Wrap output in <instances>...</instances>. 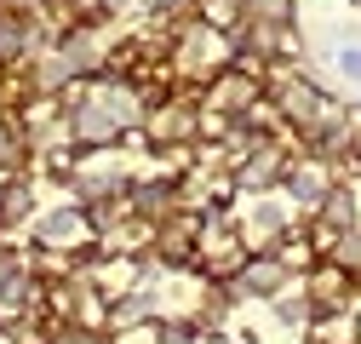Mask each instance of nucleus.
Listing matches in <instances>:
<instances>
[{
  "instance_id": "nucleus-5",
  "label": "nucleus",
  "mask_w": 361,
  "mask_h": 344,
  "mask_svg": "<svg viewBox=\"0 0 361 344\" xmlns=\"http://www.w3.org/2000/svg\"><path fill=\"white\" fill-rule=\"evenodd\" d=\"M355 121H361V98H355Z\"/></svg>"
},
{
  "instance_id": "nucleus-4",
  "label": "nucleus",
  "mask_w": 361,
  "mask_h": 344,
  "mask_svg": "<svg viewBox=\"0 0 361 344\" xmlns=\"http://www.w3.org/2000/svg\"><path fill=\"white\" fill-rule=\"evenodd\" d=\"M333 69L350 86H361V40H338V47H333Z\"/></svg>"
},
{
  "instance_id": "nucleus-1",
  "label": "nucleus",
  "mask_w": 361,
  "mask_h": 344,
  "mask_svg": "<svg viewBox=\"0 0 361 344\" xmlns=\"http://www.w3.org/2000/svg\"><path fill=\"white\" fill-rule=\"evenodd\" d=\"M281 184H287V195H293V207H298V212H315V207H322V195L338 184V166L304 149V155H293V161H287V178H281Z\"/></svg>"
},
{
  "instance_id": "nucleus-2",
  "label": "nucleus",
  "mask_w": 361,
  "mask_h": 344,
  "mask_svg": "<svg viewBox=\"0 0 361 344\" xmlns=\"http://www.w3.org/2000/svg\"><path fill=\"white\" fill-rule=\"evenodd\" d=\"M241 287H247V293H264V298H276V293L287 287V258H281V252H252L247 270H241Z\"/></svg>"
},
{
  "instance_id": "nucleus-3",
  "label": "nucleus",
  "mask_w": 361,
  "mask_h": 344,
  "mask_svg": "<svg viewBox=\"0 0 361 344\" xmlns=\"http://www.w3.org/2000/svg\"><path fill=\"white\" fill-rule=\"evenodd\" d=\"M281 178H287V155H281L276 144H258V149H252V161H247V172H241V184L269 190V184H281Z\"/></svg>"
}]
</instances>
